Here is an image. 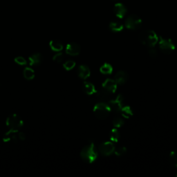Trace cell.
I'll return each instance as SVG.
<instances>
[{
    "label": "cell",
    "instance_id": "obj_14",
    "mask_svg": "<svg viewBox=\"0 0 177 177\" xmlns=\"http://www.w3.org/2000/svg\"><path fill=\"white\" fill-rule=\"evenodd\" d=\"M29 63L31 65H34V66H38L42 62L43 60V57L42 54L39 53H34V54L31 55L29 57Z\"/></svg>",
    "mask_w": 177,
    "mask_h": 177
},
{
    "label": "cell",
    "instance_id": "obj_6",
    "mask_svg": "<svg viewBox=\"0 0 177 177\" xmlns=\"http://www.w3.org/2000/svg\"><path fill=\"white\" fill-rule=\"evenodd\" d=\"M159 47L161 51L165 53V54H169L172 53L174 50L175 49L174 44L170 39H164L160 37L159 41Z\"/></svg>",
    "mask_w": 177,
    "mask_h": 177
},
{
    "label": "cell",
    "instance_id": "obj_22",
    "mask_svg": "<svg viewBox=\"0 0 177 177\" xmlns=\"http://www.w3.org/2000/svg\"><path fill=\"white\" fill-rule=\"evenodd\" d=\"M109 137L112 141L117 143L119 141L120 133L116 129H113L111 131V132H110Z\"/></svg>",
    "mask_w": 177,
    "mask_h": 177
},
{
    "label": "cell",
    "instance_id": "obj_19",
    "mask_svg": "<svg viewBox=\"0 0 177 177\" xmlns=\"http://www.w3.org/2000/svg\"><path fill=\"white\" fill-rule=\"evenodd\" d=\"M121 113L123 117H125V118H129L130 117L133 116V112L131 107L129 106H125L121 109Z\"/></svg>",
    "mask_w": 177,
    "mask_h": 177
},
{
    "label": "cell",
    "instance_id": "obj_32",
    "mask_svg": "<svg viewBox=\"0 0 177 177\" xmlns=\"http://www.w3.org/2000/svg\"><path fill=\"white\" fill-rule=\"evenodd\" d=\"M176 176H177V174H176Z\"/></svg>",
    "mask_w": 177,
    "mask_h": 177
},
{
    "label": "cell",
    "instance_id": "obj_3",
    "mask_svg": "<svg viewBox=\"0 0 177 177\" xmlns=\"http://www.w3.org/2000/svg\"><path fill=\"white\" fill-rule=\"evenodd\" d=\"M6 125L9 129V133H15L18 132L23 126V121L18 115L12 114L6 120Z\"/></svg>",
    "mask_w": 177,
    "mask_h": 177
},
{
    "label": "cell",
    "instance_id": "obj_8",
    "mask_svg": "<svg viewBox=\"0 0 177 177\" xmlns=\"http://www.w3.org/2000/svg\"><path fill=\"white\" fill-rule=\"evenodd\" d=\"M98 149L103 156H108L114 152L115 146L112 142H105L99 145Z\"/></svg>",
    "mask_w": 177,
    "mask_h": 177
},
{
    "label": "cell",
    "instance_id": "obj_21",
    "mask_svg": "<svg viewBox=\"0 0 177 177\" xmlns=\"http://www.w3.org/2000/svg\"><path fill=\"white\" fill-rule=\"evenodd\" d=\"M23 74H24V78L26 80H32L34 78V77H35L34 71H33L32 69L29 68V67H26L24 69Z\"/></svg>",
    "mask_w": 177,
    "mask_h": 177
},
{
    "label": "cell",
    "instance_id": "obj_5",
    "mask_svg": "<svg viewBox=\"0 0 177 177\" xmlns=\"http://www.w3.org/2000/svg\"><path fill=\"white\" fill-rule=\"evenodd\" d=\"M142 24L141 19L136 15L129 16L125 20V26L130 30H137L141 27Z\"/></svg>",
    "mask_w": 177,
    "mask_h": 177
},
{
    "label": "cell",
    "instance_id": "obj_1",
    "mask_svg": "<svg viewBox=\"0 0 177 177\" xmlns=\"http://www.w3.org/2000/svg\"><path fill=\"white\" fill-rule=\"evenodd\" d=\"M138 39L143 44L149 48L154 47L159 41V38L156 33L151 30L142 31L138 35Z\"/></svg>",
    "mask_w": 177,
    "mask_h": 177
},
{
    "label": "cell",
    "instance_id": "obj_10",
    "mask_svg": "<svg viewBox=\"0 0 177 177\" xmlns=\"http://www.w3.org/2000/svg\"><path fill=\"white\" fill-rule=\"evenodd\" d=\"M102 89H105L106 91L111 93H114L117 89V83L114 80L107 79L106 81L102 83Z\"/></svg>",
    "mask_w": 177,
    "mask_h": 177
},
{
    "label": "cell",
    "instance_id": "obj_17",
    "mask_svg": "<svg viewBox=\"0 0 177 177\" xmlns=\"http://www.w3.org/2000/svg\"><path fill=\"white\" fill-rule=\"evenodd\" d=\"M96 93V96L97 98L99 99V101H105L106 100H107L110 95H111V93H108L107 91H106L105 89H102L101 90H100V91H97Z\"/></svg>",
    "mask_w": 177,
    "mask_h": 177
},
{
    "label": "cell",
    "instance_id": "obj_11",
    "mask_svg": "<svg viewBox=\"0 0 177 177\" xmlns=\"http://www.w3.org/2000/svg\"><path fill=\"white\" fill-rule=\"evenodd\" d=\"M127 11H127L126 7L121 3H118V4H115L114 8H113V12H114L115 15L118 18L122 19L124 18L126 15Z\"/></svg>",
    "mask_w": 177,
    "mask_h": 177
},
{
    "label": "cell",
    "instance_id": "obj_15",
    "mask_svg": "<svg viewBox=\"0 0 177 177\" xmlns=\"http://www.w3.org/2000/svg\"><path fill=\"white\" fill-rule=\"evenodd\" d=\"M82 90L87 95H92L93 93H96L97 91L96 90L95 86L93 85L92 83L89 82H85L83 84Z\"/></svg>",
    "mask_w": 177,
    "mask_h": 177
},
{
    "label": "cell",
    "instance_id": "obj_26",
    "mask_svg": "<svg viewBox=\"0 0 177 177\" xmlns=\"http://www.w3.org/2000/svg\"><path fill=\"white\" fill-rule=\"evenodd\" d=\"M75 66V62L73 60H69L67 62H66L64 65H63V66L64 68L67 70V71H69V70H71L72 69L74 68V66Z\"/></svg>",
    "mask_w": 177,
    "mask_h": 177
},
{
    "label": "cell",
    "instance_id": "obj_27",
    "mask_svg": "<svg viewBox=\"0 0 177 177\" xmlns=\"http://www.w3.org/2000/svg\"><path fill=\"white\" fill-rule=\"evenodd\" d=\"M63 59H64V55H63L62 53H58V54H56L53 58V61H55V62H58V63L62 62Z\"/></svg>",
    "mask_w": 177,
    "mask_h": 177
},
{
    "label": "cell",
    "instance_id": "obj_13",
    "mask_svg": "<svg viewBox=\"0 0 177 177\" xmlns=\"http://www.w3.org/2000/svg\"><path fill=\"white\" fill-rule=\"evenodd\" d=\"M78 74L81 79L85 80L90 76L91 72H90V69L87 66L81 65L78 69Z\"/></svg>",
    "mask_w": 177,
    "mask_h": 177
},
{
    "label": "cell",
    "instance_id": "obj_23",
    "mask_svg": "<svg viewBox=\"0 0 177 177\" xmlns=\"http://www.w3.org/2000/svg\"><path fill=\"white\" fill-rule=\"evenodd\" d=\"M169 161L171 165L177 168V152H172L169 155Z\"/></svg>",
    "mask_w": 177,
    "mask_h": 177
},
{
    "label": "cell",
    "instance_id": "obj_31",
    "mask_svg": "<svg viewBox=\"0 0 177 177\" xmlns=\"http://www.w3.org/2000/svg\"><path fill=\"white\" fill-rule=\"evenodd\" d=\"M112 1H116V0H112Z\"/></svg>",
    "mask_w": 177,
    "mask_h": 177
},
{
    "label": "cell",
    "instance_id": "obj_18",
    "mask_svg": "<svg viewBox=\"0 0 177 177\" xmlns=\"http://www.w3.org/2000/svg\"><path fill=\"white\" fill-rule=\"evenodd\" d=\"M109 29L113 32H120L123 29V25L118 22H112L109 24Z\"/></svg>",
    "mask_w": 177,
    "mask_h": 177
},
{
    "label": "cell",
    "instance_id": "obj_20",
    "mask_svg": "<svg viewBox=\"0 0 177 177\" xmlns=\"http://www.w3.org/2000/svg\"><path fill=\"white\" fill-rule=\"evenodd\" d=\"M100 71L102 73V74L105 75H108L111 74L113 71V68L111 65L108 64V63H105V64L103 65L101 69H100Z\"/></svg>",
    "mask_w": 177,
    "mask_h": 177
},
{
    "label": "cell",
    "instance_id": "obj_25",
    "mask_svg": "<svg viewBox=\"0 0 177 177\" xmlns=\"http://www.w3.org/2000/svg\"><path fill=\"white\" fill-rule=\"evenodd\" d=\"M127 152V148L125 147H119L118 148H115L114 153L117 156H121L124 155Z\"/></svg>",
    "mask_w": 177,
    "mask_h": 177
},
{
    "label": "cell",
    "instance_id": "obj_29",
    "mask_svg": "<svg viewBox=\"0 0 177 177\" xmlns=\"http://www.w3.org/2000/svg\"><path fill=\"white\" fill-rule=\"evenodd\" d=\"M148 54L150 57H152V58H154L158 55V52H157L156 50L155 49H154L153 47H152L150 49L148 50Z\"/></svg>",
    "mask_w": 177,
    "mask_h": 177
},
{
    "label": "cell",
    "instance_id": "obj_2",
    "mask_svg": "<svg viewBox=\"0 0 177 177\" xmlns=\"http://www.w3.org/2000/svg\"><path fill=\"white\" fill-rule=\"evenodd\" d=\"M81 156L84 161L88 163H92L98 158V152L93 143L85 146L82 149Z\"/></svg>",
    "mask_w": 177,
    "mask_h": 177
},
{
    "label": "cell",
    "instance_id": "obj_30",
    "mask_svg": "<svg viewBox=\"0 0 177 177\" xmlns=\"http://www.w3.org/2000/svg\"><path fill=\"white\" fill-rule=\"evenodd\" d=\"M18 138L20 140H22V141H24V140L26 139V134L24 132H19Z\"/></svg>",
    "mask_w": 177,
    "mask_h": 177
},
{
    "label": "cell",
    "instance_id": "obj_4",
    "mask_svg": "<svg viewBox=\"0 0 177 177\" xmlns=\"http://www.w3.org/2000/svg\"><path fill=\"white\" fill-rule=\"evenodd\" d=\"M111 109L109 106L104 102H99L96 104L93 108V113H94L96 118L101 120H104L108 117Z\"/></svg>",
    "mask_w": 177,
    "mask_h": 177
},
{
    "label": "cell",
    "instance_id": "obj_24",
    "mask_svg": "<svg viewBox=\"0 0 177 177\" xmlns=\"http://www.w3.org/2000/svg\"><path fill=\"white\" fill-rule=\"evenodd\" d=\"M123 125H124V121L121 118H119V117H116V118H113V125L115 127V128H121Z\"/></svg>",
    "mask_w": 177,
    "mask_h": 177
},
{
    "label": "cell",
    "instance_id": "obj_7",
    "mask_svg": "<svg viewBox=\"0 0 177 177\" xmlns=\"http://www.w3.org/2000/svg\"><path fill=\"white\" fill-rule=\"evenodd\" d=\"M123 101H124V97L122 95L119 94L115 100H111L108 102L111 111L114 113L121 112V110L122 108Z\"/></svg>",
    "mask_w": 177,
    "mask_h": 177
},
{
    "label": "cell",
    "instance_id": "obj_9",
    "mask_svg": "<svg viewBox=\"0 0 177 177\" xmlns=\"http://www.w3.org/2000/svg\"><path fill=\"white\" fill-rule=\"evenodd\" d=\"M81 46L75 42L69 43V44L66 45V53L69 55H72V56L78 55L80 54V53H81Z\"/></svg>",
    "mask_w": 177,
    "mask_h": 177
},
{
    "label": "cell",
    "instance_id": "obj_12",
    "mask_svg": "<svg viewBox=\"0 0 177 177\" xmlns=\"http://www.w3.org/2000/svg\"><path fill=\"white\" fill-rule=\"evenodd\" d=\"M128 73L124 71H120L117 72L114 77V81L118 85H123L128 81Z\"/></svg>",
    "mask_w": 177,
    "mask_h": 177
},
{
    "label": "cell",
    "instance_id": "obj_28",
    "mask_svg": "<svg viewBox=\"0 0 177 177\" xmlns=\"http://www.w3.org/2000/svg\"><path fill=\"white\" fill-rule=\"evenodd\" d=\"M15 62L19 65H25L27 64V62L23 57H17L15 58Z\"/></svg>",
    "mask_w": 177,
    "mask_h": 177
},
{
    "label": "cell",
    "instance_id": "obj_16",
    "mask_svg": "<svg viewBox=\"0 0 177 177\" xmlns=\"http://www.w3.org/2000/svg\"><path fill=\"white\" fill-rule=\"evenodd\" d=\"M50 47L54 51H60L63 49V45L59 40L54 39L50 42Z\"/></svg>",
    "mask_w": 177,
    "mask_h": 177
}]
</instances>
